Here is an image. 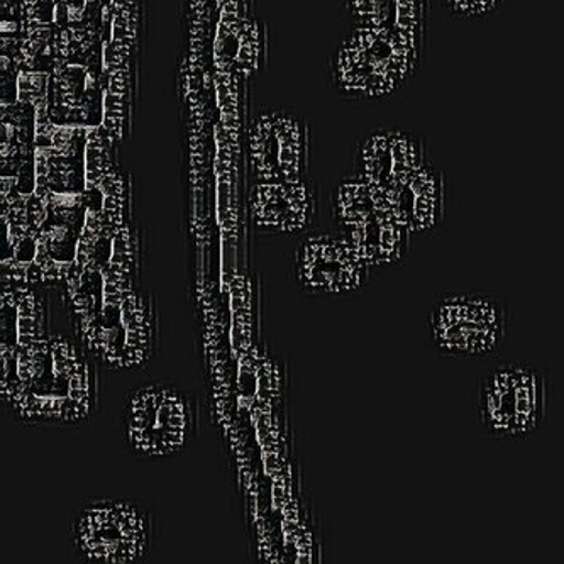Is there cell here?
I'll use <instances>...</instances> for the list:
<instances>
[{
    "mask_svg": "<svg viewBox=\"0 0 564 564\" xmlns=\"http://www.w3.org/2000/svg\"><path fill=\"white\" fill-rule=\"evenodd\" d=\"M403 224L415 238L434 235L444 220L446 209V180L440 166L429 160L419 172L393 194L387 195Z\"/></svg>",
    "mask_w": 564,
    "mask_h": 564,
    "instance_id": "14",
    "label": "cell"
},
{
    "mask_svg": "<svg viewBox=\"0 0 564 564\" xmlns=\"http://www.w3.org/2000/svg\"><path fill=\"white\" fill-rule=\"evenodd\" d=\"M18 104L37 107L46 102L50 90V74L18 68Z\"/></svg>",
    "mask_w": 564,
    "mask_h": 564,
    "instance_id": "18",
    "label": "cell"
},
{
    "mask_svg": "<svg viewBox=\"0 0 564 564\" xmlns=\"http://www.w3.org/2000/svg\"><path fill=\"white\" fill-rule=\"evenodd\" d=\"M257 228L279 235H297L311 224L315 197L304 180L260 182L251 198Z\"/></svg>",
    "mask_w": 564,
    "mask_h": 564,
    "instance_id": "13",
    "label": "cell"
},
{
    "mask_svg": "<svg viewBox=\"0 0 564 564\" xmlns=\"http://www.w3.org/2000/svg\"><path fill=\"white\" fill-rule=\"evenodd\" d=\"M307 128L290 110L272 109L254 121L251 165L260 182L301 180L307 163Z\"/></svg>",
    "mask_w": 564,
    "mask_h": 564,
    "instance_id": "10",
    "label": "cell"
},
{
    "mask_svg": "<svg viewBox=\"0 0 564 564\" xmlns=\"http://www.w3.org/2000/svg\"><path fill=\"white\" fill-rule=\"evenodd\" d=\"M70 539L84 563H140L153 550V517L134 500H88L75 516Z\"/></svg>",
    "mask_w": 564,
    "mask_h": 564,
    "instance_id": "7",
    "label": "cell"
},
{
    "mask_svg": "<svg viewBox=\"0 0 564 564\" xmlns=\"http://www.w3.org/2000/svg\"><path fill=\"white\" fill-rule=\"evenodd\" d=\"M429 160L427 144L417 132L378 129L359 143L355 158L356 175L390 195Z\"/></svg>",
    "mask_w": 564,
    "mask_h": 564,
    "instance_id": "11",
    "label": "cell"
},
{
    "mask_svg": "<svg viewBox=\"0 0 564 564\" xmlns=\"http://www.w3.org/2000/svg\"><path fill=\"white\" fill-rule=\"evenodd\" d=\"M96 361L77 336L48 333L28 348L2 351V399L22 424H85L99 405Z\"/></svg>",
    "mask_w": 564,
    "mask_h": 564,
    "instance_id": "1",
    "label": "cell"
},
{
    "mask_svg": "<svg viewBox=\"0 0 564 564\" xmlns=\"http://www.w3.org/2000/svg\"><path fill=\"white\" fill-rule=\"evenodd\" d=\"M441 4L453 18L478 21L499 12L506 0H441Z\"/></svg>",
    "mask_w": 564,
    "mask_h": 564,
    "instance_id": "19",
    "label": "cell"
},
{
    "mask_svg": "<svg viewBox=\"0 0 564 564\" xmlns=\"http://www.w3.org/2000/svg\"><path fill=\"white\" fill-rule=\"evenodd\" d=\"M427 37L358 26L336 50L334 87L349 99H389L421 70Z\"/></svg>",
    "mask_w": 564,
    "mask_h": 564,
    "instance_id": "3",
    "label": "cell"
},
{
    "mask_svg": "<svg viewBox=\"0 0 564 564\" xmlns=\"http://www.w3.org/2000/svg\"><path fill=\"white\" fill-rule=\"evenodd\" d=\"M512 333V308L487 290L443 293L429 307L424 336L443 358L485 359L499 355Z\"/></svg>",
    "mask_w": 564,
    "mask_h": 564,
    "instance_id": "4",
    "label": "cell"
},
{
    "mask_svg": "<svg viewBox=\"0 0 564 564\" xmlns=\"http://www.w3.org/2000/svg\"><path fill=\"white\" fill-rule=\"evenodd\" d=\"M65 282L75 336L97 361L138 370L153 358L156 308L134 276L74 263Z\"/></svg>",
    "mask_w": 564,
    "mask_h": 564,
    "instance_id": "2",
    "label": "cell"
},
{
    "mask_svg": "<svg viewBox=\"0 0 564 564\" xmlns=\"http://www.w3.org/2000/svg\"><path fill=\"white\" fill-rule=\"evenodd\" d=\"M112 173L106 144L100 138V131L94 126L85 141V176H87V191L99 187L104 180Z\"/></svg>",
    "mask_w": 564,
    "mask_h": 564,
    "instance_id": "17",
    "label": "cell"
},
{
    "mask_svg": "<svg viewBox=\"0 0 564 564\" xmlns=\"http://www.w3.org/2000/svg\"><path fill=\"white\" fill-rule=\"evenodd\" d=\"M371 268L341 231L302 239L295 260L299 285L315 295L361 292L370 283Z\"/></svg>",
    "mask_w": 564,
    "mask_h": 564,
    "instance_id": "9",
    "label": "cell"
},
{
    "mask_svg": "<svg viewBox=\"0 0 564 564\" xmlns=\"http://www.w3.org/2000/svg\"><path fill=\"white\" fill-rule=\"evenodd\" d=\"M65 59L50 74L46 110L55 124L93 128L99 110V75L88 59Z\"/></svg>",
    "mask_w": 564,
    "mask_h": 564,
    "instance_id": "12",
    "label": "cell"
},
{
    "mask_svg": "<svg viewBox=\"0 0 564 564\" xmlns=\"http://www.w3.org/2000/svg\"><path fill=\"white\" fill-rule=\"evenodd\" d=\"M358 26L427 37L429 0H346Z\"/></svg>",
    "mask_w": 564,
    "mask_h": 564,
    "instance_id": "16",
    "label": "cell"
},
{
    "mask_svg": "<svg viewBox=\"0 0 564 564\" xmlns=\"http://www.w3.org/2000/svg\"><path fill=\"white\" fill-rule=\"evenodd\" d=\"M126 446L143 458H169L187 449L197 433L194 397L170 381L132 390L122 411Z\"/></svg>",
    "mask_w": 564,
    "mask_h": 564,
    "instance_id": "6",
    "label": "cell"
},
{
    "mask_svg": "<svg viewBox=\"0 0 564 564\" xmlns=\"http://www.w3.org/2000/svg\"><path fill=\"white\" fill-rule=\"evenodd\" d=\"M334 214L343 235L371 267L402 263L411 254L415 236L393 213L387 195L361 176L343 180Z\"/></svg>",
    "mask_w": 564,
    "mask_h": 564,
    "instance_id": "8",
    "label": "cell"
},
{
    "mask_svg": "<svg viewBox=\"0 0 564 564\" xmlns=\"http://www.w3.org/2000/svg\"><path fill=\"white\" fill-rule=\"evenodd\" d=\"M37 283L9 280L2 293V351L28 348L48 330V308Z\"/></svg>",
    "mask_w": 564,
    "mask_h": 564,
    "instance_id": "15",
    "label": "cell"
},
{
    "mask_svg": "<svg viewBox=\"0 0 564 564\" xmlns=\"http://www.w3.org/2000/svg\"><path fill=\"white\" fill-rule=\"evenodd\" d=\"M550 411L551 381L541 367L509 361L478 380L475 415L490 440H529L546 424Z\"/></svg>",
    "mask_w": 564,
    "mask_h": 564,
    "instance_id": "5",
    "label": "cell"
}]
</instances>
